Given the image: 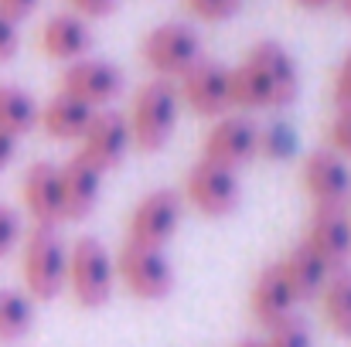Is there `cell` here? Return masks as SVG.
Masks as SVG:
<instances>
[{"mask_svg": "<svg viewBox=\"0 0 351 347\" xmlns=\"http://www.w3.org/2000/svg\"><path fill=\"white\" fill-rule=\"evenodd\" d=\"M178 113H181V99L174 82L164 79H150L147 86L136 89L133 103H130V140L140 153H157L167 146L174 126H178Z\"/></svg>", "mask_w": 351, "mask_h": 347, "instance_id": "obj_1", "label": "cell"}, {"mask_svg": "<svg viewBox=\"0 0 351 347\" xmlns=\"http://www.w3.org/2000/svg\"><path fill=\"white\" fill-rule=\"evenodd\" d=\"M113 283L117 266L110 248L96 238H79L65 255V290L72 293V300L86 310H96L113 296Z\"/></svg>", "mask_w": 351, "mask_h": 347, "instance_id": "obj_2", "label": "cell"}, {"mask_svg": "<svg viewBox=\"0 0 351 347\" xmlns=\"http://www.w3.org/2000/svg\"><path fill=\"white\" fill-rule=\"evenodd\" d=\"M65 255L58 229H31V235L21 242V276L24 290L34 300H55L65 290Z\"/></svg>", "mask_w": 351, "mask_h": 347, "instance_id": "obj_3", "label": "cell"}, {"mask_svg": "<svg viewBox=\"0 0 351 347\" xmlns=\"http://www.w3.org/2000/svg\"><path fill=\"white\" fill-rule=\"evenodd\" d=\"M140 58H143V65L157 79L171 82V79H181L202 58V41H198L195 27L178 24V21H167V24H160V27H154V31L143 34Z\"/></svg>", "mask_w": 351, "mask_h": 347, "instance_id": "obj_4", "label": "cell"}, {"mask_svg": "<svg viewBox=\"0 0 351 347\" xmlns=\"http://www.w3.org/2000/svg\"><path fill=\"white\" fill-rule=\"evenodd\" d=\"M113 266H117V279L136 300H164L174 290V269L164 248H147L126 238L113 255Z\"/></svg>", "mask_w": 351, "mask_h": 347, "instance_id": "obj_5", "label": "cell"}, {"mask_svg": "<svg viewBox=\"0 0 351 347\" xmlns=\"http://www.w3.org/2000/svg\"><path fill=\"white\" fill-rule=\"evenodd\" d=\"M181 211H184V201L178 191L171 188H157L150 194H143L130 215V242L136 245H147V248H164L174 231L181 225Z\"/></svg>", "mask_w": 351, "mask_h": 347, "instance_id": "obj_6", "label": "cell"}, {"mask_svg": "<svg viewBox=\"0 0 351 347\" xmlns=\"http://www.w3.org/2000/svg\"><path fill=\"white\" fill-rule=\"evenodd\" d=\"M184 201L208 218H226L239 208V177L229 167L198 160L184 177Z\"/></svg>", "mask_w": 351, "mask_h": 347, "instance_id": "obj_7", "label": "cell"}, {"mask_svg": "<svg viewBox=\"0 0 351 347\" xmlns=\"http://www.w3.org/2000/svg\"><path fill=\"white\" fill-rule=\"evenodd\" d=\"M58 92L79 99L89 110H103L123 92V72L113 62H103V58H79V62L65 65V72L58 79Z\"/></svg>", "mask_w": 351, "mask_h": 347, "instance_id": "obj_8", "label": "cell"}, {"mask_svg": "<svg viewBox=\"0 0 351 347\" xmlns=\"http://www.w3.org/2000/svg\"><path fill=\"white\" fill-rule=\"evenodd\" d=\"M130 146H133V140H130L126 116L117 110H96L86 133L79 136V157L86 164H93L99 174L119 167L123 157L130 153Z\"/></svg>", "mask_w": 351, "mask_h": 347, "instance_id": "obj_9", "label": "cell"}, {"mask_svg": "<svg viewBox=\"0 0 351 347\" xmlns=\"http://www.w3.org/2000/svg\"><path fill=\"white\" fill-rule=\"evenodd\" d=\"M300 188L307 191V198L314 201V208H345L351 198V170L348 164L331 153V150H317L304 160L300 167Z\"/></svg>", "mask_w": 351, "mask_h": 347, "instance_id": "obj_10", "label": "cell"}, {"mask_svg": "<svg viewBox=\"0 0 351 347\" xmlns=\"http://www.w3.org/2000/svg\"><path fill=\"white\" fill-rule=\"evenodd\" d=\"M245 65L263 79L266 86V96H269V110H283L297 99V89H300V75H297V62L293 55L276 44V41H259L249 48L245 55Z\"/></svg>", "mask_w": 351, "mask_h": 347, "instance_id": "obj_11", "label": "cell"}, {"mask_svg": "<svg viewBox=\"0 0 351 347\" xmlns=\"http://www.w3.org/2000/svg\"><path fill=\"white\" fill-rule=\"evenodd\" d=\"M300 245L307 252H314L328 272H345L351 262V222L345 215V208L331 211V208H314Z\"/></svg>", "mask_w": 351, "mask_h": 347, "instance_id": "obj_12", "label": "cell"}, {"mask_svg": "<svg viewBox=\"0 0 351 347\" xmlns=\"http://www.w3.org/2000/svg\"><path fill=\"white\" fill-rule=\"evenodd\" d=\"M21 198H24V211L31 215L34 229H58V225L65 222L58 164H51V160H34V164L24 170Z\"/></svg>", "mask_w": 351, "mask_h": 347, "instance_id": "obj_13", "label": "cell"}, {"mask_svg": "<svg viewBox=\"0 0 351 347\" xmlns=\"http://www.w3.org/2000/svg\"><path fill=\"white\" fill-rule=\"evenodd\" d=\"M256 133L259 126L249 116H222L202 140V160L219 167H242L256 157Z\"/></svg>", "mask_w": 351, "mask_h": 347, "instance_id": "obj_14", "label": "cell"}, {"mask_svg": "<svg viewBox=\"0 0 351 347\" xmlns=\"http://www.w3.org/2000/svg\"><path fill=\"white\" fill-rule=\"evenodd\" d=\"M178 99L195 116H205V119L222 116L229 110V68H222L219 62L198 58V62L181 75Z\"/></svg>", "mask_w": 351, "mask_h": 347, "instance_id": "obj_15", "label": "cell"}, {"mask_svg": "<svg viewBox=\"0 0 351 347\" xmlns=\"http://www.w3.org/2000/svg\"><path fill=\"white\" fill-rule=\"evenodd\" d=\"M58 181H62V205H65V222H82L93 215L99 205L103 191V174L86 164L79 153H72L65 164H58Z\"/></svg>", "mask_w": 351, "mask_h": 347, "instance_id": "obj_16", "label": "cell"}, {"mask_svg": "<svg viewBox=\"0 0 351 347\" xmlns=\"http://www.w3.org/2000/svg\"><path fill=\"white\" fill-rule=\"evenodd\" d=\"M89 44H93V34H89V24L79 14H55L38 31V48L51 62H69L72 65V62L86 58Z\"/></svg>", "mask_w": 351, "mask_h": 347, "instance_id": "obj_17", "label": "cell"}, {"mask_svg": "<svg viewBox=\"0 0 351 347\" xmlns=\"http://www.w3.org/2000/svg\"><path fill=\"white\" fill-rule=\"evenodd\" d=\"M293 307H297V300H293L290 286L283 283L276 262L259 269V276L249 286V313H252V320L269 331V327L283 324L287 317H293Z\"/></svg>", "mask_w": 351, "mask_h": 347, "instance_id": "obj_18", "label": "cell"}, {"mask_svg": "<svg viewBox=\"0 0 351 347\" xmlns=\"http://www.w3.org/2000/svg\"><path fill=\"white\" fill-rule=\"evenodd\" d=\"M276 269H280V276H283V283L290 286V293H293L297 303H311V300H317L321 290H324V283L331 279L328 266H324L314 252H307L304 245L287 248V252L280 255Z\"/></svg>", "mask_w": 351, "mask_h": 347, "instance_id": "obj_19", "label": "cell"}, {"mask_svg": "<svg viewBox=\"0 0 351 347\" xmlns=\"http://www.w3.org/2000/svg\"><path fill=\"white\" fill-rule=\"evenodd\" d=\"M93 113H96V110H89V106H82L79 99L58 92V96H51V99L45 103V110H38V126H41L51 140H79V136L86 133Z\"/></svg>", "mask_w": 351, "mask_h": 347, "instance_id": "obj_20", "label": "cell"}, {"mask_svg": "<svg viewBox=\"0 0 351 347\" xmlns=\"http://www.w3.org/2000/svg\"><path fill=\"white\" fill-rule=\"evenodd\" d=\"M321 313L324 324L338 334V337H351V272H331V279L321 290Z\"/></svg>", "mask_w": 351, "mask_h": 347, "instance_id": "obj_21", "label": "cell"}, {"mask_svg": "<svg viewBox=\"0 0 351 347\" xmlns=\"http://www.w3.org/2000/svg\"><path fill=\"white\" fill-rule=\"evenodd\" d=\"M38 126V103L17 86H0V133L21 140Z\"/></svg>", "mask_w": 351, "mask_h": 347, "instance_id": "obj_22", "label": "cell"}, {"mask_svg": "<svg viewBox=\"0 0 351 347\" xmlns=\"http://www.w3.org/2000/svg\"><path fill=\"white\" fill-rule=\"evenodd\" d=\"M229 110H242V113H252V110H269V96H266V86L263 79L242 62L229 68Z\"/></svg>", "mask_w": 351, "mask_h": 347, "instance_id": "obj_23", "label": "cell"}, {"mask_svg": "<svg viewBox=\"0 0 351 347\" xmlns=\"http://www.w3.org/2000/svg\"><path fill=\"white\" fill-rule=\"evenodd\" d=\"M34 324V307L27 293L0 290V341H21Z\"/></svg>", "mask_w": 351, "mask_h": 347, "instance_id": "obj_24", "label": "cell"}, {"mask_svg": "<svg viewBox=\"0 0 351 347\" xmlns=\"http://www.w3.org/2000/svg\"><path fill=\"white\" fill-rule=\"evenodd\" d=\"M297 150V133L287 123H269L256 133V157L266 160H290Z\"/></svg>", "mask_w": 351, "mask_h": 347, "instance_id": "obj_25", "label": "cell"}, {"mask_svg": "<svg viewBox=\"0 0 351 347\" xmlns=\"http://www.w3.org/2000/svg\"><path fill=\"white\" fill-rule=\"evenodd\" d=\"M181 3H184V10H188L191 17L208 21V24L229 21V17L239 14V7H242V0H181Z\"/></svg>", "mask_w": 351, "mask_h": 347, "instance_id": "obj_26", "label": "cell"}, {"mask_svg": "<svg viewBox=\"0 0 351 347\" xmlns=\"http://www.w3.org/2000/svg\"><path fill=\"white\" fill-rule=\"evenodd\" d=\"M263 347H311V331L297 317H287L283 324L269 327V337L263 341Z\"/></svg>", "mask_w": 351, "mask_h": 347, "instance_id": "obj_27", "label": "cell"}, {"mask_svg": "<svg viewBox=\"0 0 351 347\" xmlns=\"http://www.w3.org/2000/svg\"><path fill=\"white\" fill-rule=\"evenodd\" d=\"M328 146L341 160H351V110H338L328 123Z\"/></svg>", "mask_w": 351, "mask_h": 347, "instance_id": "obj_28", "label": "cell"}, {"mask_svg": "<svg viewBox=\"0 0 351 347\" xmlns=\"http://www.w3.org/2000/svg\"><path fill=\"white\" fill-rule=\"evenodd\" d=\"M24 238V225H21V215L7 205H0V259L10 255L17 248V242Z\"/></svg>", "mask_w": 351, "mask_h": 347, "instance_id": "obj_29", "label": "cell"}, {"mask_svg": "<svg viewBox=\"0 0 351 347\" xmlns=\"http://www.w3.org/2000/svg\"><path fill=\"white\" fill-rule=\"evenodd\" d=\"M331 99L338 110H351V51L341 58V65L335 68V79H331Z\"/></svg>", "mask_w": 351, "mask_h": 347, "instance_id": "obj_30", "label": "cell"}, {"mask_svg": "<svg viewBox=\"0 0 351 347\" xmlns=\"http://www.w3.org/2000/svg\"><path fill=\"white\" fill-rule=\"evenodd\" d=\"M17 48H21L17 24H14V21H7V17L0 14V65H3V62H10V58L17 55Z\"/></svg>", "mask_w": 351, "mask_h": 347, "instance_id": "obj_31", "label": "cell"}, {"mask_svg": "<svg viewBox=\"0 0 351 347\" xmlns=\"http://www.w3.org/2000/svg\"><path fill=\"white\" fill-rule=\"evenodd\" d=\"M82 21L86 17H106L113 7H117V0H65Z\"/></svg>", "mask_w": 351, "mask_h": 347, "instance_id": "obj_32", "label": "cell"}, {"mask_svg": "<svg viewBox=\"0 0 351 347\" xmlns=\"http://www.w3.org/2000/svg\"><path fill=\"white\" fill-rule=\"evenodd\" d=\"M34 7H38V0H0V14H3L7 21H14V24L24 21Z\"/></svg>", "mask_w": 351, "mask_h": 347, "instance_id": "obj_33", "label": "cell"}, {"mask_svg": "<svg viewBox=\"0 0 351 347\" xmlns=\"http://www.w3.org/2000/svg\"><path fill=\"white\" fill-rule=\"evenodd\" d=\"M14 150H17V140L7 136V133H0V170L14 160Z\"/></svg>", "mask_w": 351, "mask_h": 347, "instance_id": "obj_34", "label": "cell"}, {"mask_svg": "<svg viewBox=\"0 0 351 347\" xmlns=\"http://www.w3.org/2000/svg\"><path fill=\"white\" fill-rule=\"evenodd\" d=\"M297 7H304V10H321V7H328L331 0H293Z\"/></svg>", "mask_w": 351, "mask_h": 347, "instance_id": "obj_35", "label": "cell"}, {"mask_svg": "<svg viewBox=\"0 0 351 347\" xmlns=\"http://www.w3.org/2000/svg\"><path fill=\"white\" fill-rule=\"evenodd\" d=\"M331 3H335L341 14H348V17H351V0H331Z\"/></svg>", "mask_w": 351, "mask_h": 347, "instance_id": "obj_36", "label": "cell"}, {"mask_svg": "<svg viewBox=\"0 0 351 347\" xmlns=\"http://www.w3.org/2000/svg\"><path fill=\"white\" fill-rule=\"evenodd\" d=\"M235 347H263V341H239Z\"/></svg>", "mask_w": 351, "mask_h": 347, "instance_id": "obj_37", "label": "cell"}, {"mask_svg": "<svg viewBox=\"0 0 351 347\" xmlns=\"http://www.w3.org/2000/svg\"><path fill=\"white\" fill-rule=\"evenodd\" d=\"M348 222H351V215H348Z\"/></svg>", "mask_w": 351, "mask_h": 347, "instance_id": "obj_38", "label": "cell"}]
</instances>
